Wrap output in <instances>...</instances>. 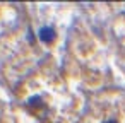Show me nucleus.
Wrapping results in <instances>:
<instances>
[{
    "label": "nucleus",
    "instance_id": "f03ea898",
    "mask_svg": "<svg viewBox=\"0 0 125 123\" xmlns=\"http://www.w3.org/2000/svg\"><path fill=\"white\" fill-rule=\"evenodd\" d=\"M101 123H120V120L118 118H113V116H104L101 120Z\"/></svg>",
    "mask_w": 125,
    "mask_h": 123
},
{
    "label": "nucleus",
    "instance_id": "f257e3e1",
    "mask_svg": "<svg viewBox=\"0 0 125 123\" xmlns=\"http://www.w3.org/2000/svg\"><path fill=\"white\" fill-rule=\"evenodd\" d=\"M55 38H57V34H55V31H53L52 28L45 26V28L40 29V39H41L45 45H52V43L55 41Z\"/></svg>",
    "mask_w": 125,
    "mask_h": 123
}]
</instances>
